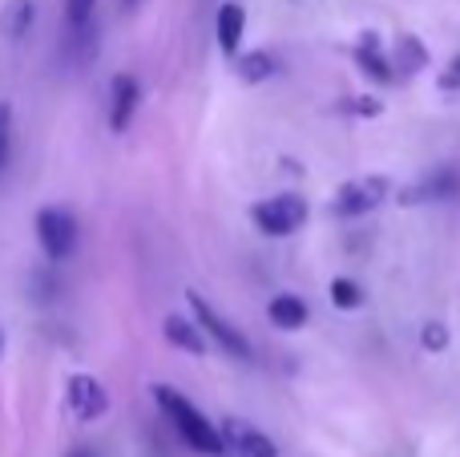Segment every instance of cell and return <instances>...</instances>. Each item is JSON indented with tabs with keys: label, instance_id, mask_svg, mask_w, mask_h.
Wrapping results in <instances>:
<instances>
[{
	"label": "cell",
	"instance_id": "11",
	"mask_svg": "<svg viewBox=\"0 0 460 457\" xmlns=\"http://www.w3.org/2000/svg\"><path fill=\"white\" fill-rule=\"evenodd\" d=\"M356 65H359V69H364L372 81H384V85L396 77V73H392V61L384 57V45H380V37H376V32H364V37H359V45H356Z\"/></svg>",
	"mask_w": 460,
	"mask_h": 457
},
{
	"label": "cell",
	"instance_id": "10",
	"mask_svg": "<svg viewBox=\"0 0 460 457\" xmlns=\"http://www.w3.org/2000/svg\"><path fill=\"white\" fill-rule=\"evenodd\" d=\"M215 32H218V49H223L226 57H234L238 53V40H243V32H246V8L238 4V0H226V4L218 8Z\"/></svg>",
	"mask_w": 460,
	"mask_h": 457
},
{
	"label": "cell",
	"instance_id": "4",
	"mask_svg": "<svg viewBox=\"0 0 460 457\" xmlns=\"http://www.w3.org/2000/svg\"><path fill=\"white\" fill-rule=\"evenodd\" d=\"M37 239H40V251H45L53 264H61V259H69L73 247H77V223H73L69 211L45 207L37 215Z\"/></svg>",
	"mask_w": 460,
	"mask_h": 457
},
{
	"label": "cell",
	"instance_id": "19",
	"mask_svg": "<svg viewBox=\"0 0 460 457\" xmlns=\"http://www.w3.org/2000/svg\"><path fill=\"white\" fill-rule=\"evenodd\" d=\"M93 4L97 0H65V16H69L73 29H85L89 16H93Z\"/></svg>",
	"mask_w": 460,
	"mask_h": 457
},
{
	"label": "cell",
	"instance_id": "16",
	"mask_svg": "<svg viewBox=\"0 0 460 457\" xmlns=\"http://www.w3.org/2000/svg\"><path fill=\"white\" fill-rule=\"evenodd\" d=\"M270 73H275V57L270 53H243L238 57V77L246 81V85H259V81H267Z\"/></svg>",
	"mask_w": 460,
	"mask_h": 457
},
{
	"label": "cell",
	"instance_id": "15",
	"mask_svg": "<svg viewBox=\"0 0 460 457\" xmlns=\"http://www.w3.org/2000/svg\"><path fill=\"white\" fill-rule=\"evenodd\" d=\"M32 16H37V8H32V0H8L4 13H0V32L4 37H24L32 24Z\"/></svg>",
	"mask_w": 460,
	"mask_h": 457
},
{
	"label": "cell",
	"instance_id": "8",
	"mask_svg": "<svg viewBox=\"0 0 460 457\" xmlns=\"http://www.w3.org/2000/svg\"><path fill=\"white\" fill-rule=\"evenodd\" d=\"M137 102H142V89H137V81L129 77V73H118V77H113V105H110L113 134H126V126H129V118H134Z\"/></svg>",
	"mask_w": 460,
	"mask_h": 457
},
{
	"label": "cell",
	"instance_id": "14",
	"mask_svg": "<svg viewBox=\"0 0 460 457\" xmlns=\"http://www.w3.org/2000/svg\"><path fill=\"white\" fill-rule=\"evenodd\" d=\"M424 65H429V53H424L420 37L404 32V37L396 40V53H392V69H400L404 77H412V73H420Z\"/></svg>",
	"mask_w": 460,
	"mask_h": 457
},
{
	"label": "cell",
	"instance_id": "18",
	"mask_svg": "<svg viewBox=\"0 0 460 457\" xmlns=\"http://www.w3.org/2000/svg\"><path fill=\"white\" fill-rule=\"evenodd\" d=\"M343 110L356 113V118H380L384 102H380V97H348V102H343Z\"/></svg>",
	"mask_w": 460,
	"mask_h": 457
},
{
	"label": "cell",
	"instance_id": "13",
	"mask_svg": "<svg viewBox=\"0 0 460 457\" xmlns=\"http://www.w3.org/2000/svg\"><path fill=\"white\" fill-rule=\"evenodd\" d=\"M267 316H270V324L275 328H283V332H295V328H303L307 324V304H303L299 296H291V291H283V296H275L270 300V308H267Z\"/></svg>",
	"mask_w": 460,
	"mask_h": 457
},
{
	"label": "cell",
	"instance_id": "5",
	"mask_svg": "<svg viewBox=\"0 0 460 457\" xmlns=\"http://www.w3.org/2000/svg\"><path fill=\"white\" fill-rule=\"evenodd\" d=\"M186 300H190V308H194V320H199V328H207L210 336L218 340V348H223L226 356H238V361H251V340H246L243 332L234 328V324L223 320V316H218L215 308H210L207 300L199 296V291H186Z\"/></svg>",
	"mask_w": 460,
	"mask_h": 457
},
{
	"label": "cell",
	"instance_id": "12",
	"mask_svg": "<svg viewBox=\"0 0 460 457\" xmlns=\"http://www.w3.org/2000/svg\"><path fill=\"white\" fill-rule=\"evenodd\" d=\"M162 332H166V340L174 348H182V353H190V356L207 353V336H202V328L199 324H190V320H182V316H166Z\"/></svg>",
	"mask_w": 460,
	"mask_h": 457
},
{
	"label": "cell",
	"instance_id": "21",
	"mask_svg": "<svg viewBox=\"0 0 460 457\" xmlns=\"http://www.w3.org/2000/svg\"><path fill=\"white\" fill-rule=\"evenodd\" d=\"M440 89H445V94H456L460 89V53L448 61V69L440 73Z\"/></svg>",
	"mask_w": 460,
	"mask_h": 457
},
{
	"label": "cell",
	"instance_id": "2",
	"mask_svg": "<svg viewBox=\"0 0 460 457\" xmlns=\"http://www.w3.org/2000/svg\"><path fill=\"white\" fill-rule=\"evenodd\" d=\"M251 219H254V227H259L262 235L283 239V235H295L303 227V219H307V202H303L299 194H275V199L254 202Z\"/></svg>",
	"mask_w": 460,
	"mask_h": 457
},
{
	"label": "cell",
	"instance_id": "22",
	"mask_svg": "<svg viewBox=\"0 0 460 457\" xmlns=\"http://www.w3.org/2000/svg\"><path fill=\"white\" fill-rule=\"evenodd\" d=\"M8 154V105L0 102V162H4Z\"/></svg>",
	"mask_w": 460,
	"mask_h": 457
},
{
	"label": "cell",
	"instance_id": "17",
	"mask_svg": "<svg viewBox=\"0 0 460 457\" xmlns=\"http://www.w3.org/2000/svg\"><path fill=\"white\" fill-rule=\"evenodd\" d=\"M332 304L343 312H356V308H364V288L356 280H332Z\"/></svg>",
	"mask_w": 460,
	"mask_h": 457
},
{
	"label": "cell",
	"instance_id": "20",
	"mask_svg": "<svg viewBox=\"0 0 460 457\" xmlns=\"http://www.w3.org/2000/svg\"><path fill=\"white\" fill-rule=\"evenodd\" d=\"M420 345L429 348V353H445V348H448V328H445V324H424Z\"/></svg>",
	"mask_w": 460,
	"mask_h": 457
},
{
	"label": "cell",
	"instance_id": "7",
	"mask_svg": "<svg viewBox=\"0 0 460 457\" xmlns=\"http://www.w3.org/2000/svg\"><path fill=\"white\" fill-rule=\"evenodd\" d=\"M218 434H223L226 450H234L238 457H279V445L254 426H246V421H223Z\"/></svg>",
	"mask_w": 460,
	"mask_h": 457
},
{
	"label": "cell",
	"instance_id": "1",
	"mask_svg": "<svg viewBox=\"0 0 460 457\" xmlns=\"http://www.w3.org/2000/svg\"><path fill=\"white\" fill-rule=\"evenodd\" d=\"M150 393H154V401L162 405V413L174 421V429L182 434V442L190 445L194 453H207V457H223L226 453V442H223V434H218V426H210V421L202 417V413L194 409V405L186 401L178 389L154 385Z\"/></svg>",
	"mask_w": 460,
	"mask_h": 457
},
{
	"label": "cell",
	"instance_id": "3",
	"mask_svg": "<svg viewBox=\"0 0 460 457\" xmlns=\"http://www.w3.org/2000/svg\"><path fill=\"white\" fill-rule=\"evenodd\" d=\"M392 194V183L384 175H367V178H351V183H343L340 191H335L332 199V215L340 219H356V215H367V211H376L384 199Z\"/></svg>",
	"mask_w": 460,
	"mask_h": 457
},
{
	"label": "cell",
	"instance_id": "24",
	"mask_svg": "<svg viewBox=\"0 0 460 457\" xmlns=\"http://www.w3.org/2000/svg\"><path fill=\"white\" fill-rule=\"evenodd\" d=\"M0 356H4V328H0Z\"/></svg>",
	"mask_w": 460,
	"mask_h": 457
},
{
	"label": "cell",
	"instance_id": "6",
	"mask_svg": "<svg viewBox=\"0 0 460 457\" xmlns=\"http://www.w3.org/2000/svg\"><path fill=\"white\" fill-rule=\"evenodd\" d=\"M65 401H69V413L77 421H97L105 409H110V393H105V385L97 377H89V372L69 377V393H65Z\"/></svg>",
	"mask_w": 460,
	"mask_h": 457
},
{
	"label": "cell",
	"instance_id": "25",
	"mask_svg": "<svg viewBox=\"0 0 460 457\" xmlns=\"http://www.w3.org/2000/svg\"><path fill=\"white\" fill-rule=\"evenodd\" d=\"M126 4H129V8H134V4H142V0H126Z\"/></svg>",
	"mask_w": 460,
	"mask_h": 457
},
{
	"label": "cell",
	"instance_id": "23",
	"mask_svg": "<svg viewBox=\"0 0 460 457\" xmlns=\"http://www.w3.org/2000/svg\"><path fill=\"white\" fill-rule=\"evenodd\" d=\"M69 457H93V453H89V450H73Z\"/></svg>",
	"mask_w": 460,
	"mask_h": 457
},
{
	"label": "cell",
	"instance_id": "9",
	"mask_svg": "<svg viewBox=\"0 0 460 457\" xmlns=\"http://www.w3.org/2000/svg\"><path fill=\"white\" fill-rule=\"evenodd\" d=\"M460 191V178L453 170H437L432 178H424V183L408 186V191H400V202H408V207H416V202H437V199H453Z\"/></svg>",
	"mask_w": 460,
	"mask_h": 457
}]
</instances>
